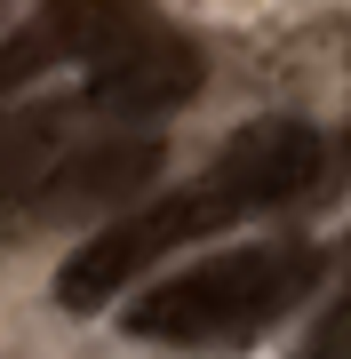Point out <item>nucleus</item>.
I'll return each instance as SVG.
<instances>
[{
  "label": "nucleus",
  "mask_w": 351,
  "mask_h": 359,
  "mask_svg": "<svg viewBox=\"0 0 351 359\" xmlns=\"http://www.w3.org/2000/svg\"><path fill=\"white\" fill-rule=\"evenodd\" d=\"M319 176H327V144L303 120H256V128H240L216 152V168L200 184H184L168 200H144L128 216H112L104 231H88L72 248V264L56 271V304L64 311H104L120 287L160 271L176 248L208 240V231L240 224V216H263L280 200H303Z\"/></svg>",
  "instance_id": "1"
},
{
  "label": "nucleus",
  "mask_w": 351,
  "mask_h": 359,
  "mask_svg": "<svg viewBox=\"0 0 351 359\" xmlns=\"http://www.w3.org/2000/svg\"><path fill=\"white\" fill-rule=\"evenodd\" d=\"M319 280V248L303 240H256V248H223V256H200L192 271H168L128 304V335L144 344H247L256 327L287 320V311L312 295Z\"/></svg>",
  "instance_id": "2"
},
{
  "label": "nucleus",
  "mask_w": 351,
  "mask_h": 359,
  "mask_svg": "<svg viewBox=\"0 0 351 359\" xmlns=\"http://www.w3.org/2000/svg\"><path fill=\"white\" fill-rule=\"evenodd\" d=\"M152 176H160V136L64 144V152L40 168V184L25 200V224H64V216H88V208H120V200H136Z\"/></svg>",
  "instance_id": "4"
},
{
  "label": "nucleus",
  "mask_w": 351,
  "mask_h": 359,
  "mask_svg": "<svg viewBox=\"0 0 351 359\" xmlns=\"http://www.w3.org/2000/svg\"><path fill=\"white\" fill-rule=\"evenodd\" d=\"M200 80H208V65H200V48L168 25H144L128 40H112L104 56H88V104L112 120H152V112H176V104L200 96Z\"/></svg>",
  "instance_id": "3"
},
{
  "label": "nucleus",
  "mask_w": 351,
  "mask_h": 359,
  "mask_svg": "<svg viewBox=\"0 0 351 359\" xmlns=\"http://www.w3.org/2000/svg\"><path fill=\"white\" fill-rule=\"evenodd\" d=\"M303 359H351V304H336L319 320V335L303 344Z\"/></svg>",
  "instance_id": "8"
},
{
  "label": "nucleus",
  "mask_w": 351,
  "mask_h": 359,
  "mask_svg": "<svg viewBox=\"0 0 351 359\" xmlns=\"http://www.w3.org/2000/svg\"><path fill=\"white\" fill-rule=\"evenodd\" d=\"M48 65H56V40L40 32V25H32V32H16V40H0V112H8V96L25 88V80H40Z\"/></svg>",
  "instance_id": "7"
},
{
  "label": "nucleus",
  "mask_w": 351,
  "mask_h": 359,
  "mask_svg": "<svg viewBox=\"0 0 351 359\" xmlns=\"http://www.w3.org/2000/svg\"><path fill=\"white\" fill-rule=\"evenodd\" d=\"M336 271H343V304H351V240H343V256H336Z\"/></svg>",
  "instance_id": "9"
},
{
  "label": "nucleus",
  "mask_w": 351,
  "mask_h": 359,
  "mask_svg": "<svg viewBox=\"0 0 351 359\" xmlns=\"http://www.w3.org/2000/svg\"><path fill=\"white\" fill-rule=\"evenodd\" d=\"M136 25H144V0H40V32L56 40V56H104Z\"/></svg>",
  "instance_id": "6"
},
{
  "label": "nucleus",
  "mask_w": 351,
  "mask_h": 359,
  "mask_svg": "<svg viewBox=\"0 0 351 359\" xmlns=\"http://www.w3.org/2000/svg\"><path fill=\"white\" fill-rule=\"evenodd\" d=\"M64 128H72V104H25L16 120H0V231L32 200L40 168L64 152Z\"/></svg>",
  "instance_id": "5"
}]
</instances>
